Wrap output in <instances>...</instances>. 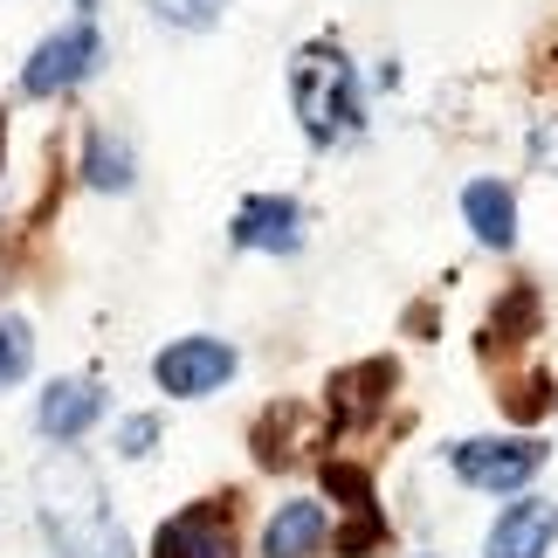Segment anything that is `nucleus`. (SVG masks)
I'll list each match as a JSON object with an SVG mask.
<instances>
[{
    "mask_svg": "<svg viewBox=\"0 0 558 558\" xmlns=\"http://www.w3.org/2000/svg\"><path fill=\"white\" fill-rule=\"evenodd\" d=\"M28 489H35V518H41V538L56 545V558H138L132 531L118 524L111 497H104L97 469L76 448L41 456Z\"/></svg>",
    "mask_w": 558,
    "mask_h": 558,
    "instance_id": "obj_1",
    "label": "nucleus"
},
{
    "mask_svg": "<svg viewBox=\"0 0 558 558\" xmlns=\"http://www.w3.org/2000/svg\"><path fill=\"white\" fill-rule=\"evenodd\" d=\"M290 104H296V124H304L311 145H338L366 124V97H359V70L331 41H311L296 49L290 62Z\"/></svg>",
    "mask_w": 558,
    "mask_h": 558,
    "instance_id": "obj_2",
    "label": "nucleus"
},
{
    "mask_svg": "<svg viewBox=\"0 0 558 558\" xmlns=\"http://www.w3.org/2000/svg\"><path fill=\"white\" fill-rule=\"evenodd\" d=\"M456 476L469 489H489V497H518V489L545 469V448L531 435H497V441H456L448 448Z\"/></svg>",
    "mask_w": 558,
    "mask_h": 558,
    "instance_id": "obj_3",
    "label": "nucleus"
},
{
    "mask_svg": "<svg viewBox=\"0 0 558 558\" xmlns=\"http://www.w3.org/2000/svg\"><path fill=\"white\" fill-rule=\"evenodd\" d=\"M242 373V352L228 338H173L159 359H153V379L166 386L173 400H207Z\"/></svg>",
    "mask_w": 558,
    "mask_h": 558,
    "instance_id": "obj_4",
    "label": "nucleus"
},
{
    "mask_svg": "<svg viewBox=\"0 0 558 558\" xmlns=\"http://www.w3.org/2000/svg\"><path fill=\"white\" fill-rule=\"evenodd\" d=\"M97 56H104V41H97L90 21L56 28L28 62H21V97H62V90H76V83L97 70Z\"/></svg>",
    "mask_w": 558,
    "mask_h": 558,
    "instance_id": "obj_5",
    "label": "nucleus"
},
{
    "mask_svg": "<svg viewBox=\"0 0 558 558\" xmlns=\"http://www.w3.org/2000/svg\"><path fill=\"white\" fill-rule=\"evenodd\" d=\"M153 558H242V545H234V524L221 504H193L159 524Z\"/></svg>",
    "mask_w": 558,
    "mask_h": 558,
    "instance_id": "obj_6",
    "label": "nucleus"
},
{
    "mask_svg": "<svg viewBox=\"0 0 558 558\" xmlns=\"http://www.w3.org/2000/svg\"><path fill=\"white\" fill-rule=\"evenodd\" d=\"M234 248H263V255H296L304 248V207L283 193H255L234 207Z\"/></svg>",
    "mask_w": 558,
    "mask_h": 558,
    "instance_id": "obj_7",
    "label": "nucleus"
},
{
    "mask_svg": "<svg viewBox=\"0 0 558 558\" xmlns=\"http://www.w3.org/2000/svg\"><path fill=\"white\" fill-rule=\"evenodd\" d=\"M551 545H558V504L551 497H518L489 524L483 558H551Z\"/></svg>",
    "mask_w": 558,
    "mask_h": 558,
    "instance_id": "obj_8",
    "label": "nucleus"
},
{
    "mask_svg": "<svg viewBox=\"0 0 558 558\" xmlns=\"http://www.w3.org/2000/svg\"><path fill=\"white\" fill-rule=\"evenodd\" d=\"M97 414H104V386L97 379H56L49 393H41V407H35V427L49 441H83L97 427Z\"/></svg>",
    "mask_w": 558,
    "mask_h": 558,
    "instance_id": "obj_9",
    "label": "nucleus"
},
{
    "mask_svg": "<svg viewBox=\"0 0 558 558\" xmlns=\"http://www.w3.org/2000/svg\"><path fill=\"white\" fill-rule=\"evenodd\" d=\"M331 538V518L317 497H290L276 504V518L263 524V558H317Z\"/></svg>",
    "mask_w": 558,
    "mask_h": 558,
    "instance_id": "obj_10",
    "label": "nucleus"
},
{
    "mask_svg": "<svg viewBox=\"0 0 558 558\" xmlns=\"http://www.w3.org/2000/svg\"><path fill=\"white\" fill-rule=\"evenodd\" d=\"M462 221L476 228L483 248H510L518 242V193L504 180H469L462 186Z\"/></svg>",
    "mask_w": 558,
    "mask_h": 558,
    "instance_id": "obj_11",
    "label": "nucleus"
},
{
    "mask_svg": "<svg viewBox=\"0 0 558 558\" xmlns=\"http://www.w3.org/2000/svg\"><path fill=\"white\" fill-rule=\"evenodd\" d=\"M83 180H90L97 193H124L138 180V159H132V145L111 138V132H90L83 138Z\"/></svg>",
    "mask_w": 558,
    "mask_h": 558,
    "instance_id": "obj_12",
    "label": "nucleus"
},
{
    "mask_svg": "<svg viewBox=\"0 0 558 558\" xmlns=\"http://www.w3.org/2000/svg\"><path fill=\"white\" fill-rule=\"evenodd\" d=\"M379 386H393V366H386V359H373V366H359V373H338V379H331V400H338V414L366 421L373 407L386 400Z\"/></svg>",
    "mask_w": 558,
    "mask_h": 558,
    "instance_id": "obj_13",
    "label": "nucleus"
},
{
    "mask_svg": "<svg viewBox=\"0 0 558 558\" xmlns=\"http://www.w3.org/2000/svg\"><path fill=\"white\" fill-rule=\"evenodd\" d=\"M28 366H35V331L21 317H0V386H14Z\"/></svg>",
    "mask_w": 558,
    "mask_h": 558,
    "instance_id": "obj_14",
    "label": "nucleus"
},
{
    "mask_svg": "<svg viewBox=\"0 0 558 558\" xmlns=\"http://www.w3.org/2000/svg\"><path fill=\"white\" fill-rule=\"evenodd\" d=\"M153 14L166 21V28H186V35H201V28H214V21L228 14V0H153Z\"/></svg>",
    "mask_w": 558,
    "mask_h": 558,
    "instance_id": "obj_15",
    "label": "nucleus"
},
{
    "mask_svg": "<svg viewBox=\"0 0 558 558\" xmlns=\"http://www.w3.org/2000/svg\"><path fill=\"white\" fill-rule=\"evenodd\" d=\"M153 441H159V421L153 414H132V421L118 427V448H124V456H153Z\"/></svg>",
    "mask_w": 558,
    "mask_h": 558,
    "instance_id": "obj_16",
    "label": "nucleus"
},
{
    "mask_svg": "<svg viewBox=\"0 0 558 558\" xmlns=\"http://www.w3.org/2000/svg\"><path fill=\"white\" fill-rule=\"evenodd\" d=\"M504 407H510V414H524V421H531V414H545V407H551V386H545V379H531L524 393H504Z\"/></svg>",
    "mask_w": 558,
    "mask_h": 558,
    "instance_id": "obj_17",
    "label": "nucleus"
},
{
    "mask_svg": "<svg viewBox=\"0 0 558 558\" xmlns=\"http://www.w3.org/2000/svg\"><path fill=\"white\" fill-rule=\"evenodd\" d=\"M531 159H538V166H551V173H558V124H545V132L531 138Z\"/></svg>",
    "mask_w": 558,
    "mask_h": 558,
    "instance_id": "obj_18",
    "label": "nucleus"
}]
</instances>
